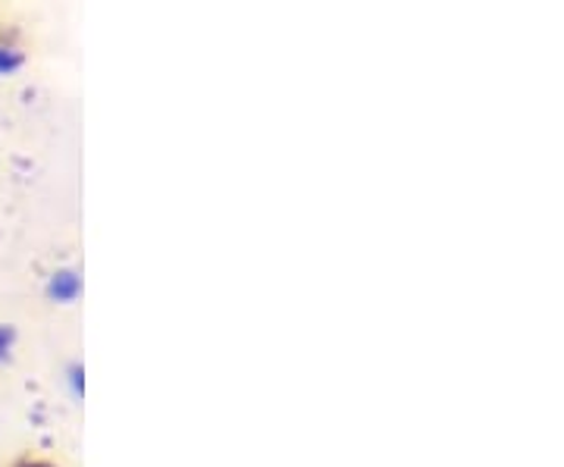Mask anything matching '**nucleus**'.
I'll use <instances>...</instances> for the list:
<instances>
[{
    "label": "nucleus",
    "instance_id": "1",
    "mask_svg": "<svg viewBox=\"0 0 564 467\" xmlns=\"http://www.w3.org/2000/svg\"><path fill=\"white\" fill-rule=\"evenodd\" d=\"M47 292H51V298H57V302H73V298L79 295V276H76L73 270H61V273L51 276Z\"/></svg>",
    "mask_w": 564,
    "mask_h": 467
},
{
    "label": "nucleus",
    "instance_id": "3",
    "mask_svg": "<svg viewBox=\"0 0 564 467\" xmlns=\"http://www.w3.org/2000/svg\"><path fill=\"white\" fill-rule=\"evenodd\" d=\"M10 348H13V329L10 326H0V361L10 355Z\"/></svg>",
    "mask_w": 564,
    "mask_h": 467
},
{
    "label": "nucleus",
    "instance_id": "2",
    "mask_svg": "<svg viewBox=\"0 0 564 467\" xmlns=\"http://www.w3.org/2000/svg\"><path fill=\"white\" fill-rule=\"evenodd\" d=\"M25 66V54L13 44H0V76H13Z\"/></svg>",
    "mask_w": 564,
    "mask_h": 467
}]
</instances>
